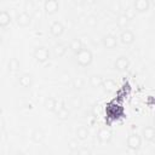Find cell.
<instances>
[{"label": "cell", "instance_id": "ffe728a7", "mask_svg": "<svg viewBox=\"0 0 155 155\" xmlns=\"http://www.w3.org/2000/svg\"><path fill=\"white\" fill-rule=\"evenodd\" d=\"M11 23V15L7 11H0V28H6Z\"/></svg>", "mask_w": 155, "mask_h": 155}, {"label": "cell", "instance_id": "ac0fdd59", "mask_svg": "<svg viewBox=\"0 0 155 155\" xmlns=\"http://www.w3.org/2000/svg\"><path fill=\"white\" fill-rule=\"evenodd\" d=\"M19 67H21V63L16 58V57H12L8 59L7 62V69L10 73H17L19 70Z\"/></svg>", "mask_w": 155, "mask_h": 155}, {"label": "cell", "instance_id": "8fae6325", "mask_svg": "<svg viewBox=\"0 0 155 155\" xmlns=\"http://www.w3.org/2000/svg\"><path fill=\"white\" fill-rule=\"evenodd\" d=\"M18 84L23 88H28L33 85V76L29 73H23L18 76Z\"/></svg>", "mask_w": 155, "mask_h": 155}, {"label": "cell", "instance_id": "d6986e66", "mask_svg": "<svg viewBox=\"0 0 155 155\" xmlns=\"http://www.w3.org/2000/svg\"><path fill=\"white\" fill-rule=\"evenodd\" d=\"M102 82H103L102 75H99V74H92V75L90 76V85H91L93 88L102 87Z\"/></svg>", "mask_w": 155, "mask_h": 155}, {"label": "cell", "instance_id": "9c48e42d", "mask_svg": "<svg viewBox=\"0 0 155 155\" xmlns=\"http://www.w3.org/2000/svg\"><path fill=\"white\" fill-rule=\"evenodd\" d=\"M63 33H64V25H63L61 22L54 21V22L50 25V34H51L53 38H59Z\"/></svg>", "mask_w": 155, "mask_h": 155}, {"label": "cell", "instance_id": "52a82bcc", "mask_svg": "<svg viewBox=\"0 0 155 155\" xmlns=\"http://www.w3.org/2000/svg\"><path fill=\"white\" fill-rule=\"evenodd\" d=\"M142 139H144L148 143H153L155 139V130L153 126H145L142 130V134H140Z\"/></svg>", "mask_w": 155, "mask_h": 155}, {"label": "cell", "instance_id": "f1b7e54d", "mask_svg": "<svg viewBox=\"0 0 155 155\" xmlns=\"http://www.w3.org/2000/svg\"><path fill=\"white\" fill-rule=\"evenodd\" d=\"M33 10H34V4H33V1H31V0H25V2H24V11L29 12V11H33Z\"/></svg>", "mask_w": 155, "mask_h": 155}, {"label": "cell", "instance_id": "4dcf8cb0", "mask_svg": "<svg viewBox=\"0 0 155 155\" xmlns=\"http://www.w3.org/2000/svg\"><path fill=\"white\" fill-rule=\"evenodd\" d=\"M69 78H70V75H69L68 73H63V74L61 75V80H62V81H64V82L69 81Z\"/></svg>", "mask_w": 155, "mask_h": 155}, {"label": "cell", "instance_id": "6da1fadb", "mask_svg": "<svg viewBox=\"0 0 155 155\" xmlns=\"http://www.w3.org/2000/svg\"><path fill=\"white\" fill-rule=\"evenodd\" d=\"M76 54V63L80 65V67H88L92 61H93V54L90 50L87 48H81Z\"/></svg>", "mask_w": 155, "mask_h": 155}, {"label": "cell", "instance_id": "7a4b0ae2", "mask_svg": "<svg viewBox=\"0 0 155 155\" xmlns=\"http://www.w3.org/2000/svg\"><path fill=\"white\" fill-rule=\"evenodd\" d=\"M126 144H127V148L130 150H133V151L139 150V148L142 147V137H140V134H138L137 132L131 133L127 137Z\"/></svg>", "mask_w": 155, "mask_h": 155}, {"label": "cell", "instance_id": "1f68e13d", "mask_svg": "<svg viewBox=\"0 0 155 155\" xmlns=\"http://www.w3.org/2000/svg\"><path fill=\"white\" fill-rule=\"evenodd\" d=\"M73 2H74L75 5H82V4L86 2V0H73Z\"/></svg>", "mask_w": 155, "mask_h": 155}, {"label": "cell", "instance_id": "44dd1931", "mask_svg": "<svg viewBox=\"0 0 155 155\" xmlns=\"http://www.w3.org/2000/svg\"><path fill=\"white\" fill-rule=\"evenodd\" d=\"M82 47H84L82 41H81V39H79V38H74V39L70 41V44H69V48H70L74 53H78Z\"/></svg>", "mask_w": 155, "mask_h": 155}, {"label": "cell", "instance_id": "30bf717a", "mask_svg": "<svg viewBox=\"0 0 155 155\" xmlns=\"http://www.w3.org/2000/svg\"><path fill=\"white\" fill-rule=\"evenodd\" d=\"M128 65H130V61H128V58L125 57V56L117 57L116 61H115V63H114L115 69L119 70V71H126L127 68H128Z\"/></svg>", "mask_w": 155, "mask_h": 155}, {"label": "cell", "instance_id": "9a60e30c", "mask_svg": "<svg viewBox=\"0 0 155 155\" xmlns=\"http://www.w3.org/2000/svg\"><path fill=\"white\" fill-rule=\"evenodd\" d=\"M68 51V46L62 44V42H58L53 46V54L56 58H62Z\"/></svg>", "mask_w": 155, "mask_h": 155}, {"label": "cell", "instance_id": "484cf974", "mask_svg": "<svg viewBox=\"0 0 155 155\" xmlns=\"http://www.w3.org/2000/svg\"><path fill=\"white\" fill-rule=\"evenodd\" d=\"M79 148H80V143H79V139H78V138L70 139V140L68 142V149H69L71 153H76Z\"/></svg>", "mask_w": 155, "mask_h": 155}, {"label": "cell", "instance_id": "e0dca14e", "mask_svg": "<svg viewBox=\"0 0 155 155\" xmlns=\"http://www.w3.org/2000/svg\"><path fill=\"white\" fill-rule=\"evenodd\" d=\"M45 139V132L41 128H35L31 132V140L34 143H42V140Z\"/></svg>", "mask_w": 155, "mask_h": 155}, {"label": "cell", "instance_id": "83f0119b", "mask_svg": "<svg viewBox=\"0 0 155 155\" xmlns=\"http://www.w3.org/2000/svg\"><path fill=\"white\" fill-rule=\"evenodd\" d=\"M86 24L88 27H96L98 24V17L96 15H88L86 18Z\"/></svg>", "mask_w": 155, "mask_h": 155}, {"label": "cell", "instance_id": "d6a6232c", "mask_svg": "<svg viewBox=\"0 0 155 155\" xmlns=\"http://www.w3.org/2000/svg\"><path fill=\"white\" fill-rule=\"evenodd\" d=\"M1 45H2V36L0 35V46H1Z\"/></svg>", "mask_w": 155, "mask_h": 155}, {"label": "cell", "instance_id": "5b68a950", "mask_svg": "<svg viewBox=\"0 0 155 155\" xmlns=\"http://www.w3.org/2000/svg\"><path fill=\"white\" fill-rule=\"evenodd\" d=\"M102 44L107 50H114L117 46V39L113 34H107L102 38Z\"/></svg>", "mask_w": 155, "mask_h": 155}, {"label": "cell", "instance_id": "cb8c5ba5", "mask_svg": "<svg viewBox=\"0 0 155 155\" xmlns=\"http://www.w3.org/2000/svg\"><path fill=\"white\" fill-rule=\"evenodd\" d=\"M102 87H103L105 91L110 92V91H114V90H115V87H116V84H115V81H114L113 79H110V78H107V79H103V82H102Z\"/></svg>", "mask_w": 155, "mask_h": 155}, {"label": "cell", "instance_id": "d4e9b609", "mask_svg": "<svg viewBox=\"0 0 155 155\" xmlns=\"http://www.w3.org/2000/svg\"><path fill=\"white\" fill-rule=\"evenodd\" d=\"M70 104H71L73 108H75V109H80V108L82 107V98H81L80 96L75 94V96L71 97V99H70Z\"/></svg>", "mask_w": 155, "mask_h": 155}, {"label": "cell", "instance_id": "5bb4252c", "mask_svg": "<svg viewBox=\"0 0 155 155\" xmlns=\"http://www.w3.org/2000/svg\"><path fill=\"white\" fill-rule=\"evenodd\" d=\"M56 110H57L56 116H57L58 120H61V121H67V120L69 119V116H70V110H69L65 105H61V107L57 108Z\"/></svg>", "mask_w": 155, "mask_h": 155}, {"label": "cell", "instance_id": "277c9868", "mask_svg": "<svg viewBox=\"0 0 155 155\" xmlns=\"http://www.w3.org/2000/svg\"><path fill=\"white\" fill-rule=\"evenodd\" d=\"M16 23L19 27L25 28V27L30 25V23H31V16L29 15V12L22 11L19 13H17V16H16Z\"/></svg>", "mask_w": 155, "mask_h": 155}, {"label": "cell", "instance_id": "4316f807", "mask_svg": "<svg viewBox=\"0 0 155 155\" xmlns=\"http://www.w3.org/2000/svg\"><path fill=\"white\" fill-rule=\"evenodd\" d=\"M71 85H73V87H74V90H81L82 87H84V85H85V81H84V79L82 78H74L73 79V81H71Z\"/></svg>", "mask_w": 155, "mask_h": 155}, {"label": "cell", "instance_id": "7402d4cb", "mask_svg": "<svg viewBox=\"0 0 155 155\" xmlns=\"http://www.w3.org/2000/svg\"><path fill=\"white\" fill-rule=\"evenodd\" d=\"M44 107L48 111H54L57 109V101L54 98H52V97H47L44 101Z\"/></svg>", "mask_w": 155, "mask_h": 155}, {"label": "cell", "instance_id": "ba28073f", "mask_svg": "<svg viewBox=\"0 0 155 155\" xmlns=\"http://www.w3.org/2000/svg\"><path fill=\"white\" fill-rule=\"evenodd\" d=\"M59 8V2L58 0H45L44 4V10L47 15H53L58 11Z\"/></svg>", "mask_w": 155, "mask_h": 155}, {"label": "cell", "instance_id": "4fadbf2b", "mask_svg": "<svg viewBox=\"0 0 155 155\" xmlns=\"http://www.w3.org/2000/svg\"><path fill=\"white\" fill-rule=\"evenodd\" d=\"M97 138L99 140V143L102 144H107L111 140V132L107 128H101L97 133Z\"/></svg>", "mask_w": 155, "mask_h": 155}, {"label": "cell", "instance_id": "2e32d148", "mask_svg": "<svg viewBox=\"0 0 155 155\" xmlns=\"http://www.w3.org/2000/svg\"><path fill=\"white\" fill-rule=\"evenodd\" d=\"M75 134H76V138L79 140H86L88 138V136H90V131L85 126H79L76 128V131H75Z\"/></svg>", "mask_w": 155, "mask_h": 155}, {"label": "cell", "instance_id": "e575fe53", "mask_svg": "<svg viewBox=\"0 0 155 155\" xmlns=\"http://www.w3.org/2000/svg\"><path fill=\"white\" fill-rule=\"evenodd\" d=\"M35 1H42V0H35Z\"/></svg>", "mask_w": 155, "mask_h": 155}, {"label": "cell", "instance_id": "7c38bea8", "mask_svg": "<svg viewBox=\"0 0 155 155\" xmlns=\"http://www.w3.org/2000/svg\"><path fill=\"white\" fill-rule=\"evenodd\" d=\"M133 7L137 12H147L150 8V0H134Z\"/></svg>", "mask_w": 155, "mask_h": 155}, {"label": "cell", "instance_id": "8992f818", "mask_svg": "<svg viewBox=\"0 0 155 155\" xmlns=\"http://www.w3.org/2000/svg\"><path fill=\"white\" fill-rule=\"evenodd\" d=\"M119 39H120V41H121L124 45H131V44H133V41H134V39H136V35H134V33H133L132 30H130V29H124V30L121 31Z\"/></svg>", "mask_w": 155, "mask_h": 155}, {"label": "cell", "instance_id": "603a6c76", "mask_svg": "<svg viewBox=\"0 0 155 155\" xmlns=\"http://www.w3.org/2000/svg\"><path fill=\"white\" fill-rule=\"evenodd\" d=\"M130 18L126 16V13H121V15H119L117 16V18H116V24H117V27L119 28H126L127 25H128V23H130Z\"/></svg>", "mask_w": 155, "mask_h": 155}, {"label": "cell", "instance_id": "836d02e7", "mask_svg": "<svg viewBox=\"0 0 155 155\" xmlns=\"http://www.w3.org/2000/svg\"><path fill=\"white\" fill-rule=\"evenodd\" d=\"M1 115H2V108H1V105H0V117H1Z\"/></svg>", "mask_w": 155, "mask_h": 155}, {"label": "cell", "instance_id": "f546056e", "mask_svg": "<svg viewBox=\"0 0 155 155\" xmlns=\"http://www.w3.org/2000/svg\"><path fill=\"white\" fill-rule=\"evenodd\" d=\"M76 153L78 154H91V150L87 149V148H79Z\"/></svg>", "mask_w": 155, "mask_h": 155}, {"label": "cell", "instance_id": "3957f363", "mask_svg": "<svg viewBox=\"0 0 155 155\" xmlns=\"http://www.w3.org/2000/svg\"><path fill=\"white\" fill-rule=\"evenodd\" d=\"M33 56H34V58H35L39 63H45V62H47V61L50 59V51H48V48L45 47V46H38V47L34 50Z\"/></svg>", "mask_w": 155, "mask_h": 155}]
</instances>
